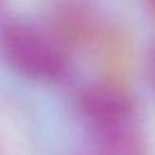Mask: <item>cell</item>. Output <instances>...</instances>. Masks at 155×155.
<instances>
[{
  "mask_svg": "<svg viewBox=\"0 0 155 155\" xmlns=\"http://www.w3.org/2000/svg\"><path fill=\"white\" fill-rule=\"evenodd\" d=\"M148 4H150V5H152V8L155 10V0H148Z\"/></svg>",
  "mask_w": 155,
  "mask_h": 155,
  "instance_id": "cell-5",
  "label": "cell"
},
{
  "mask_svg": "<svg viewBox=\"0 0 155 155\" xmlns=\"http://www.w3.org/2000/svg\"><path fill=\"white\" fill-rule=\"evenodd\" d=\"M78 107L90 134L135 124V107L130 97L112 85L87 87L78 98Z\"/></svg>",
  "mask_w": 155,
  "mask_h": 155,
  "instance_id": "cell-2",
  "label": "cell"
},
{
  "mask_svg": "<svg viewBox=\"0 0 155 155\" xmlns=\"http://www.w3.org/2000/svg\"><path fill=\"white\" fill-rule=\"evenodd\" d=\"M92 135L87 155H145V143L137 125H125Z\"/></svg>",
  "mask_w": 155,
  "mask_h": 155,
  "instance_id": "cell-3",
  "label": "cell"
},
{
  "mask_svg": "<svg viewBox=\"0 0 155 155\" xmlns=\"http://www.w3.org/2000/svg\"><path fill=\"white\" fill-rule=\"evenodd\" d=\"M148 74H150V80L155 87V44L152 45L150 52H148Z\"/></svg>",
  "mask_w": 155,
  "mask_h": 155,
  "instance_id": "cell-4",
  "label": "cell"
},
{
  "mask_svg": "<svg viewBox=\"0 0 155 155\" xmlns=\"http://www.w3.org/2000/svg\"><path fill=\"white\" fill-rule=\"evenodd\" d=\"M2 50L8 64L27 78L60 82L68 74V60L60 47L45 34L25 24L7 25Z\"/></svg>",
  "mask_w": 155,
  "mask_h": 155,
  "instance_id": "cell-1",
  "label": "cell"
}]
</instances>
